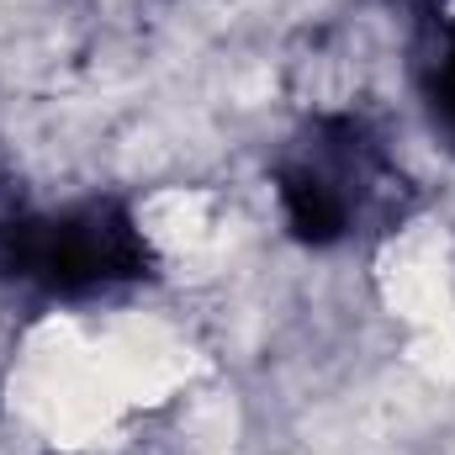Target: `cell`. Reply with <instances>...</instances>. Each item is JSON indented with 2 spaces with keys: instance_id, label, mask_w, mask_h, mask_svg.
Wrapping results in <instances>:
<instances>
[{
  "instance_id": "6da1fadb",
  "label": "cell",
  "mask_w": 455,
  "mask_h": 455,
  "mask_svg": "<svg viewBox=\"0 0 455 455\" xmlns=\"http://www.w3.org/2000/svg\"><path fill=\"white\" fill-rule=\"evenodd\" d=\"M148 265H154V254H148L143 233L116 202H85L59 218L21 212L0 249L5 281H32L59 297L138 281V275H148Z\"/></svg>"
},
{
  "instance_id": "3957f363",
  "label": "cell",
  "mask_w": 455,
  "mask_h": 455,
  "mask_svg": "<svg viewBox=\"0 0 455 455\" xmlns=\"http://www.w3.org/2000/svg\"><path fill=\"white\" fill-rule=\"evenodd\" d=\"M435 107L445 116V127L455 132V48H451V59H445V69H440V80H435Z\"/></svg>"
},
{
  "instance_id": "7a4b0ae2",
  "label": "cell",
  "mask_w": 455,
  "mask_h": 455,
  "mask_svg": "<svg viewBox=\"0 0 455 455\" xmlns=\"http://www.w3.org/2000/svg\"><path fill=\"white\" fill-rule=\"evenodd\" d=\"M281 207H286V223L302 243H334L349 228V207L344 196L313 170V164H297V170H281Z\"/></svg>"
}]
</instances>
